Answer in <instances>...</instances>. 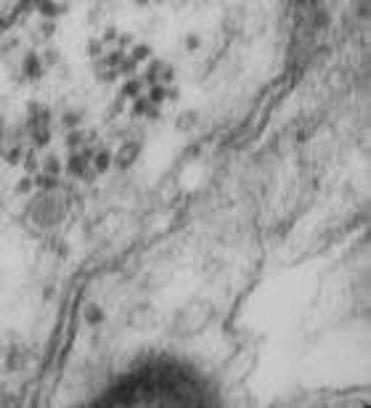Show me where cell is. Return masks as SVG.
I'll return each instance as SVG.
<instances>
[{"label":"cell","mask_w":371,"mask_h":408,"mask_svg":"<svg viewBox=\"0 0 371 408\" xmlns=\"http://www.w3.org/2000/svg\"><path fill=\"white\" fill-rule=\"evenodd\" d=\"M112 398L101 400L104 406L112 403H204V390L183 371L173 368H159V371H143L133 374L127 382H122Z\"/></svg>","instance_id":"cell-1"}]
</instances>
